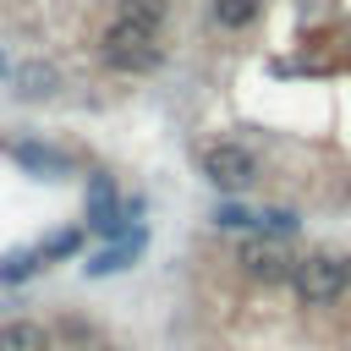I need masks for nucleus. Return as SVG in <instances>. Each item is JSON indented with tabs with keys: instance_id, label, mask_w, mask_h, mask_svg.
<instances>
[{
	"instance_id": "obj_1",
	"label": "nucleus",
	"mask_w": 351,
	"mask_h": 351,
	"mask_svg": "<svg viewBox=\"0 0 351 351\" xmlns=\"http://www.w3.org/2000/svg\"><path fill=\"white\" fill-rule=\"evenodd\" d=\"M99 55H104V66H115V71H154V66L165 60L159 33H154V27H137V22H121V16H110V27H104V38H99Z\"/></svg>"
},
{
	"instance_id": "obj_2",
	"label": "nucleus",
	"mask_w": 351,
	"mask_h": 351,
	"mask_svg": "<svg viewBox=\"0 0 351 351\" xmlns=\"http://www.w3.org/2000/svg\"><path fill=\"white\" fill-rule=\"evenodd\" d=\"M291 291H296V302H307V307H335V302L351 291V285H346V258H329V252L296 258Z\"/></svg>"
},
{
	"instance_id": "obj_3",
	"label": "nucleus",
	"mask_w": 351,
	"mask_h": 351,
	"mask_svg": "<svg viewBox=\"0 0 351 351\" xmlns=\"http://www.w3.org/2000/svg\"><path fill=\"white\" fill-rule=\"evenodd\" d=\"M197 165H203V176H208L219 192H247V186L258 181V159H252V148H241V143H208V148L197 154Z\"/></svg>"
},
{
	"instance_id": "obj_4",
	"label": "nucleus",
	"mask_w": 351,
	"mask_h": 351,
	"mask_svg": "<svg viewBox=\"0 0 351 351\" xmlns=\"http://www.w3.org/2000/svg\"><path fill=\"white\" fill-rule=\"evenodd\" d=\"M236 263H241V274H252V280H263V285H280V280L296 274V258H291L285 241H274V236H247V241L236 247Z\"/></svg>"
},
{
	"instance_id": "obj_5",
	"label": "nucleus",
	"mask_w": 351,
	"mask_h": 351,
	"mask_svg": "<svg viewBox=\"0 0 351 351\" xmlns=\"http://www.w3.org/2000/svg\"><path fill=\"white\" fill-rule=\"evenodd\" d=\"M88 230H99V236H126V219H132V203H121V192H115V181L110 176H88Z\"/></svg>"
},
{
	"instance_id": "obj_6",
	"label": "nucleus",
	"mask_w": 351,
	"mask_h": 351,
	"mask_svg": "<svg viewBox=\"0 0 351 351\" xmlns=\"http://www.w3.org/2000/svg\"><path fill=\"white\" fill-rule=\"evenodd\" d=\"M143 247H148V236H143V230H126V236H115L104 252H93L82 269H88L93 280H99V274H121V269H132V263L143 258Z\"/></svg>"
},
{
	"instance_id": "obj_7",
	"label": "nucleus",
	"mask_w": 351,
	"mask_h": 351,
	"mask_svg": "<svg viewBox=\"0 0 351 351\" xmlns=\"http://www.w3.org/2000/svg\"><path fill=\"white\" fill-rule=\"evenodd\" d=\"M11 82H16V93H22V99H44V93H55V88H60V71H55L49 60H22V66L11 71Z\"/></svg>"
},
{
	"instance_id": "obj_8",
	"label": "nucleus",
	"mask_w": 351,
	"mask_h": 351,
	"mask_svg": "<svg viewBox=\"0 0 351 351\" xmlns=\"http://www.w3.org/2000/svg\"><path fill=\"white\" fill-rule=\"evenodd\" d=\"M0 351H49V335L33 324V318H11L0 329Z\"/></svg>"
},
{
	"instance_id": "obj_9",
	"label": "nucleus",
	"mask_w": 351,
	"mask_h": 351,
	"mask_svg": "<svg viewBox=\"0 0 351 351\" xmlns=\"http://www.w3.org/2000/svg\"><path fill=\"white\" fill-rule=\"evenodd\" d=\"M115 16L159 33V27H165V16H170V0H121V5H115Z\"/></svg>"
},
{
	"instance_id": "obj_10",
	"label": "nucleus",
	"mask_w": 351,
	"mask_h": 351,
	"mask_svg": "<svg viewBox=\"0 0 351 351\" xmlns=\"http://www.w3.org/2000/svg\"><path fill=\"white\" fill-rule=\"evenodd\" d=\"M16 159H22L27 170H38V176H44V170H49V176H66V170H71V159L55 154V148H44V143H16Z\"/></svg>"
},
{
	"instance_id": "obj_11",
	"label": "nucleus",
	"mask_w": 351,
	"mask_h": 351,
	"mask_svg": "<svg viewBox=\"0 0 351 351\" xmlns=\"http://www.w3.org/2000/svg\"><path fill=\"white\" fill-rule=\"evenodd\" d=\"M258 11H263V0H214V22H219V27H230V33L252 27V22H258Z\"/></svg>"
},
{
	"instance_id": "obj_12",
	"label": "nucleus",
	"mask_w": 351,
	"mask_h": 351,
	"mask_svg": "<svg viewBox=\"0 0 351 351\" xmlns=\"http://www.w3.org/2000/svg\"><path fill=\"white\" fill-rule=\"evenodd\" d=\"M302 230V219H296V208H263L258 214V236H274V241H291Z\"/></svg>"
},
{
	"instance_id": "obj_13",
	"label": "nucleus",
	"mask_w": 351,
	"mask_h": 351,
	"mask_svg": "<svg viewBox=\"0 0 351 351\" xmlns=\"http://www.w3.org/2000/svg\"><path fill=\"white\" fill-rule=\"evenodd\" d=\"M38 263H44V247H22V252H11V258L0 263V280H27Z\"/></svg>"
},
{
	"instance_id": "obj_14",
	"label": "nucleus",
	"mask_w": 351,
	"mask_h": 351,
	"mask_svg": "<svg viewBox=\"0 0 351 351\" xmlns=\"http://www.w3.org/2000/svg\"><path fill=\"white\" fill-rule=\"evenodd\" d=\"M214 225H219V230H258V214L241 208V203H219V208H214Z\"/></svg>"
},
{
	"instance_id": "obj_15",
	"label": "nucleus",
	"mask_w": 351,
	"mask_h": 351,
	"mask_svg": "<svg viewBox=\"0 0 351 351\" xmlns=\"http://www.w3.org/2000/svg\"><path fill=\"white\" fill-rule=\"evenodd\" d=\"M77 241H82L77 230H60L55 241H44V263H49V258H71V252H77Z\"/></svg>"
},
{
	"instance_id": "obj_16",
	"label": "nucleus",
	"mask_w": 351,
	"mask_h": 351,
	"mask_svg": "<svg viewBox=\"0 0 351 351\" xmlns=\"http://www.w3.org/2000/svg\"><path fill=\"white\" fill-rule=\"evenodd\" d=\"M346 285H351V258H346Z\"/></svg>"
},
{
	"instance_id": "obj_17",
	"label": "nucleus",
	"mask_w": 351,
	"mask_h": 351,
	"mask_svg": "<svg viewBox=\"0 0 351 351\" xmlns=\"http://www.w3.org/2000/svg\"><path fill=\"white\" fill-rule=\"evenodd\" d=\"M5 71H11V66H5V55H0V77H5Z\"/></svg>"
}]
</instances>
